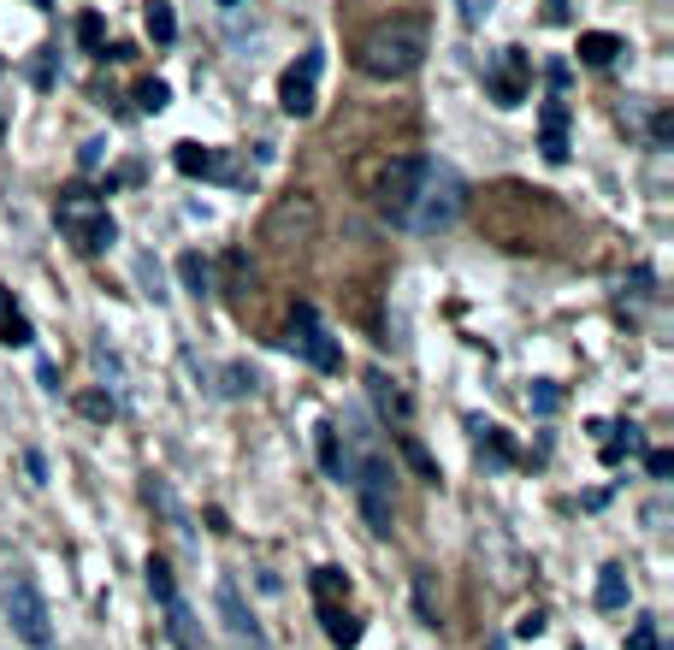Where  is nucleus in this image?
Wrapping results in <instances>:
<instances>
[{
    "mask_svg": "<svg viewBox=\"0 0 674 650\" xmlns=\"http://www.w3.org/2000/svg\"><path fill=\"white\" fill-rule=\"evenodd\" d=\"M426 48H432V24H426L420 12H397V18H379V24L361 36L355 65H361L367 77H379V83H397L408 71H420Z\"/></svg>",
    "mask_w": 674,
    "mask_h": 650,
    "instance_id": "1",
    "label": "nucleus"
},
{
    "mask_svg": "<svg viewBox=\"0 0 674 650\" xmlns=\"http://www.w3.org/2000/svg\"><path fill=\"white\" fill-rule=\"evenodd\" d=\"M349 485H355V497H361L367 532L391 538V526H397V473H391V455L373 450L367 432H361V455L349 461Z\"/></svg>",
    "mask_w": 674,
    "mask_h": 650,
    "instance_id": "2",
    "label": "nucleus"
},
{
    "mask_svg": "<svg viewBox=\"0 0 674 650\" xmlns=\"http://www.w3.org/2000/svg\"><path fill=\"white\" fill-rule=\"evenodd\" d=\"M261 243L278 255H302L320 243V201L308 190H284L272 195V207L261 213Z\"/></svg>",
    "mask_w": 674,
    "mask_h": 650,
    "instance_id": "3",
    "label": "nucleus"
},
{
    "mask_svg": "<svg viewBox=\"0 0 674 650\" xmlns=\"http://www.w3.org/2000/svg\"><path fill=\"white\" fill-rule=\"evenodd\" d=\"M462 207H468V184H462L450 166L426 160V172H420V195H414V213H408V231L438 237V231H450V225L462 219Z\"/></svg>",
    "mask_w": 674,
    "mask_h": 650,
    "instance_id": "4",
    "label": "nucleus"
},
{
    "mask_svg": "<svg viewBox=\"0 0 674 650\" xmlns=\"http://www.w3.org/2000/svg\"><path fill=\"white\" fill-rule=\"evenodd\" d=\"M54 219H60V231H66L83 255H101V249H113V237H119L107 201L95 190H60L54 195Z\"/></svg>",
    "mask_w": 674,
    "mask_h": 650,
    "instance_id": "5",
    "label": "nucleus"
},
{
    "mask_svg": "<svg viewBox=\"0 0 674 650\" xmlns=\"http://www.w3.org/2000/svg\"><path fill=\"white\" fill-rule=\"evenodd\" d=\"M290 349L308 367H320V373H343V349H337V337L326 331V320L314 314V302H296L290 308Z\"/></svg>",
    "mask_w": 674,
    "mask_h": 650,
    "instance_id": "6",
    "label": "nucleus"
},
{
    "mask_svg": "<svg viewBox=\"0 0 674 650\" xmlns=\"http://www.w3.org/2000/svg\"><path fill=\"white\" fill-rule=\"evenodd\" d=\"M6 621L30 650H54V627H48V603L30 580H6Z\"/></svg>",
    "mask_w": 674,
    "mask_h": 650,
    "instance_id": "7",
    "label": "nucleus"
},
{
    "mask_svg": "<svg viewBox=\"0 0 674 650\" xmlns=\"http://www.w3.org/2000/svg\"><path fill=\"white\" fill-rule=\"evenodd\" d=\"M420 172H426V154H403V160L385 166V178H379V213L391 225H408L414 195H420Z\"/></svg>",
    "mask_w": 674,
    "mask_h": 650,
    "instance_id": "8",
    "label": "nucleus"
},
{
    "mask_svg": "<svg viewBox=\"0 0 674 650\" xmlns=\"http://www.w3.org/2000/svg\"><path fill=\"white\" fill-rule=\"evenodd\" d=\"M485 89H491L497 107H521L527 89H533V60H527V48H497L491 65H485Z\"/></svg>",
    "mask_w": 674,
    "mask_h": 650,
    "instance_id": "9",
    "label": "nucleus"
},
{
    "mask_svg": "<svg viewBox=\"0 0 674 650\" xmlns=\"http://www.w3.org/2000/svg\"><path fill=\"white\" fill-rule=\"evenodd\" d=\"M320 65H326V54H320V48H308L302 60L278 77V107H284L290 119H308V113L320 107Z\"/></svg>",
    "mask_w": 674,
    "mask_h": 650,
    "instance_id": "10",
    "label": "nucleus"
},
{
    "mask_svg": "<svg viewBox=\"0 0 674 650\" xmlns=\"http://www.w3.org/2000/svg\"><path fill=\"white\" fill-rule=\"evenodd\" d=\"M219 615H225V633L237 639V645H249V650H272V639L261 633V621L243 609V597H237V585L231 580H219Z\"/></svg>",
    "mask_w": 674,
    "mask_h": 650,
    "instance_id": "11",
    "label": "nucleus"
},
{
    "mask_svg": "<svg viewBox=\"0 0 674 650\" xmlns=\"http://www.w3.org/2000/svg\"><path fill=\"white\" fill-rule=\"evenodd\" d=\"M160 609H166V633H172L178 650H213V639L202 633V621H196V609H190L184 597H166Z\"/></svg>",
    "mask_w": 674,
    "mask_h": 650,
    "instance_id": "12",
    "label": "nucleus"
},
{
    "mask_svg": "<svg viewBox=\"0 0 674 650\" xmlns=\"http://www.w3.org/2000/svg\"><path fill=\"white\" fill-rule=\"evenodd\" d=\"M172 160H178L184 178H237V172L225 166V154H219V148H202V142H178Z\"/></svg>",
    "mask_w": 674,
    "mask_h": 650,
    "instance_id": "13",
    "label": "nucleus"
},
{
    "mask_svg": "<svg viewBox=\"0 0 674 650\" xmlns=\"http://www.w3.org/2000/svg\"><path fill=\"white\" fill-rule=\"evenodd\" d=\"M539 148H544V160L550 166H562L568 160V107L562 101H544V119H539Z\"/></svg>",
    "mask_w": 674,
    "mask_h": 650,
    "instance_id": "14",
    "label": "nucleus"
},
{
    "mask_svg": "<svg viewBox=\"0 0 674 650\" xmlns=\"http://www.w3.org/2000/svg\"><path fill=\"white\" fill-rule=\"evenodd\" d=\"M320 621H326V639H332L337 650H355V645H361V615H349L343 603L320 609Z\"/></svg>",
    "mask_w": 674,
    "mask_h": 650,
    "instance_id": "15",
    "label": "nucleus"
},
{
    "mask_svg": "<svg viewBox=\"0 0 674 650\" xmlns=\"http://www.w3.org/2000/svg\"><path fill=\"white\" fill-rule=\"evenodd\" d=\"M314 444H320V467H326L332 479H349V455H343V444H337L332 420H320V426H314Z\"/></svg>",
    "mask_w": 674,
    "mask_h": 650,
    "instance_id": "16",
    "label": "nucleus"
},
{
    "mask_svg": "<svg viewBox=\"0 0 674 650\" xmlns=\"http://www.w3.org/2000/svg\"><path fill=\"white\" fill-rule=\"evenodd\" d=\"M314 603H320V609L349 603V574H343V568H314Z\"/></svg>",
    "mask_w": 674,
    "mask_h": 650,
    "instance_id": "17",
    "label": "nucleus"
},
{
    "mask_svg": "<svg viewBox=\"0 0 674 650\" xmlns=\"http://www.w3.org/2000/svg\"><path fill=\"white\" fill-rule=\"evenodd\" d=\"M142 24H148V36H154L160 48H166V42H178V12H172V0H148Z\"/></svg>",
    "mask_w": 674,
    "mask_h": 650,
    "instance_id": "18",
    "label": "nucleus"
},
{
    "mask_svg": "<svg viewBox=\"0 0 674 650\" xmlns=\"http://www.w3.org/2000/svg\"><path fill=\"white\" fill-rule=\"evenodd\" d=\"M615 54H627L621 36H609V30H586V36H580V60L586 65H609Z\"/></svg>",
    "mask_w": 674,
    "mask_h": 650,
    "instance_id": "19",
    "label": "nucleus"
},
{
    "mask_svg": "<svg viewBox=\"0 0 674 650\" xmlns=\"http://www.w3.org/2000/svg\"><path fill=\"white\" fill-rule=\"evenodd\" d=\"M367 390H373V402H379L385 414H397V420H408V396H403L397 385H391L385 373H367Z\"/></svg>",
    "mask_w": 674,
    "mask_h": 650,
    "instance_id": "20",
    "label": "nucleus"
},
{
    "mask_svg": "<svg viewBox=\"0 0 674 650\" xmlns=\"http://www.w3.org/2000/svg\"><path fill=\"white\" fill-rule=\"evenodd\" d=\"M598 609H627V574L621 568L598 574Z\"/></svg>",
    "mask_w": 674,
    "mask_h": 650,
    "instance_id": "21",
    "label": "nucleus"
},
{
    "mask_svg": "<svg viewBox=\"0 0 674 650\" xmlns=\"http://www.w3.org/2000/svg\"><path fill=\"white\" fill-rule=\"evenodd\" d=\"M148 591H154V603H166V597H178V580H172V562H160V556H148Z\"/></svg>",
    "mask_w": 674,
    "mask_h": 650,
    "instance_id": "22",
    "label": "nucleus"
},
{
    "mask_svg": "<svg viewBox=\"0 0 674 650\" xmlns=\"http://www.w3.org/2000/svg\"><path fill=\"white\" fill-rule=\"evenodd\" d=\"M77 414H83V420H101V426H107V420H113L119 408H113V396H107V390H83V396H77Z\"/></svg>",
    "mask_w": 674,
    "mask_h": 650,
    "instance_id": "23",
    "label": "nucleus"
},
{
    "mask_svg": "<svg viewBox=\"0 0 674 650\" xmlns=\"http://www.w3.org/2000/svg\"><path fill=\"white\" fill-rule=\"evenodd\" d=\"M403 461L420 473V479H426V485H438V479H444V473H438V461L426 455V444H414V438H403Z\"/></svg>",
    "mask_w": 674,
    "mask_h": 650,
    "instance_id": "24",
    "label": "nucleus"
},
{
    "mask_svg": "<svg viewBox=\"0 0 674 650\" xmlns=\"http://www.w3.org/2000/svg\"><path fill=\"white\" fill-rule=\"evenodd\" d=\"M30 337H36V331H30V320H24L18 308H6V314H0V343H12V349H24Z\"/></svg>",
    "mask_w": 674,
    "mask_h": 650,
    "instance_id": "25",
    "label": "nucleus"
},
{
    "mask_svg": "<svg viewBox=\"0 0 674 650\" xmlns=\"http://www.w3.org/2000/svg\"><path fill=\"white\" fill-rule=\"evenodd\" d=\"M609 432H615V438H604V461H621V455L627 450H639V426H609Z\"/></svg>",
    "mask_w": 674,
    "mask_h": 650,
    "instance_id": "26",
    "label": "nucleus"
},
{
    "mask_svg": "<svg viewBox=\"0 0 674 650\" xmlns=\"http://www.w3.org/2000/svg\"><path fill=\"white\" fill-rule=\"evenodd\" d=\"M178 272H184L190 296H207V284H213V278H207V260L202 255H184V260H178Z\"/></svg>",
    "mask_w": 674,
    "mask_h": 650,
    "instance_id": "27",
    "label": "nucleus"
},
{
    "mask_svg": "<svg viewBox=\"0 0 674 650\" xmlns=\"http://www.w3.org/2000/svg\"><path fill=\"white\" fill-rule=\"evenodd\" d=\"M166 101H172V89H166V83H160V77H148V83H142V89H136V107H142V113H160V107H166Z\"/></svg>",
    "mask_w": 674,
    "mask_h": 650,
    "instance_id": "28",
    "label": "nucleus"
},
{
    "mask_svg": "<svg viewBox=\"0 0 674 650\" xmlns=\"http://www.w3.org/2000/svg\"><path fill=\"white\" fill-rule=\"evenodd\" d=\"M527 402H533V414H556V408H562V390L539 379V385L527 390Z\"/></svg>",
    "mask_w": 674,
    "mask_h": 650,
    "instance_id": "29",
    "label": "nucleus"
},
{
    "mask_svg": "<svg viewBox=\"0 0 674 650\" xmlns=\"http://www.w3.org/2000/svg\"><path fill=\"white\" fill-rule=\"evenodd\" d=\"M225 266H231V284H237V290H249V284H255V266H249V255H243V249H231V255H225Z\"/></svg>",
    "mask_w": 674,
    "mask_h": 650,
    "instance_id": "30",
    "label": "nucleus"
},
{
    "mask_svg": "<svg viewBox=\"0 0 674 650\" xmlns=\"http://www.w3.org/2000/svg\"><path fill=\"white\" fill-rule=\"evenodd\" d=\"M101 36H107V30H101V12H83V18H77V42H83V48H101Z\"/></svg>",
    "mask_w": 674,
    "mask_h": 650,
    "instance_id": "31",
    "label": "nucleus"
},
{
    "mask_svg": "<svg viewBox=\"0 0 674 650\" xmlns=\"http://www.w3.org/2000/svg\"><path fill=\"white\" fill-rule=\"evenodd\" d=\"M255 390V373L249 367H225V396H249Z\"/></svg>",
    "mask_w": 674,
    "mask_h": 650,
    "instance_id": "32",
    "label": "nucleus"
},
{
    "mask_svg": "<svg viewBox=\"0 0 674 650\" xmlns=\"http://www.w3.org/2000/svg\"><path fill=\"white\" fill-rule=\"evenodd\" d=\"M456 6H462V24H485L497 0H456Z\"/></svg>",
    "mask_w": 674,
    "mask_h": 650,
    "instance_id": "33",
    "label": "nucleus"
},
{
    "mask_svg": "<svg viewBox=\"0 0 674 650\" xmlns=\"http://www.w3.org/2000/svg\"><path fill=\"white\" fill-rule=\"evenodd\" d=\"M645 467H651V479H669V473H674V455L669 450H651V455H645Z\"/></svg>",
    "mask_w": 674,
    "mask_h": 650,
    "instance_id": "34",
    "label": "nucleus"
},
{
    "mask_svg": "<svg viewBox=\"0 0 674 650\" xmlns=\"http://www.w3.org/2000/svg\"><path fill=\"white\" fill-rule=\"evenodd\" d=\"M515 633H521V639H539V633H544V615H539V609H533V615H521V627H515Z\"/></svg>",
    "mask_w": 674,
    "mask_h": 650,
    "instance_id": "35",
    "label": "nucleus"
},
{
    "mask_svg": "<svg viewBox=\"0 0 674 650\" xmlns=\"http://www.w3.org/2000/svg\"><path fill=\"white\" fill-rule=\"evenodd\" d=\"M633 650H657V627H633V639H627Z\"/></svg>",
    "mask_w": 674,
    "mask_h": 650,
    "instance_id": "36",
    "label": "nucleus"
},
{
    "mask_svg": "<svg viewBox=\"0 0 674 650\" xmlns=\"http://www.w3.org/2000/svg\"><path fill=\"white\" fill-rule=\"evenodd\" d=\"M544 24H568V0H544Z\"/></svg>",
    "mask_w": 674,
    "mask_h": 650,
    "instance_id": "37",
    "label": "nucleus"
},
{
    "mask_svg": "<svg viewBox=\"0 0 674 650\" xmlns=\"http://www.w3.org/2000/svg\"><path fill=\"white\" fill-rule=\"evenodd\" d=\"M101 154H107V142L95 136V142H83V166H101Z\"/></svg>",
    "mask_w": 674,
    "mask_h": 650,
    "instance_id": "38",
    "label": "nucleus"
},
{
    "mask_svg": "<svg viewBox=\"0 0 674 650\" xmlns=\"http://www.w3.org/2000/svg\"><path fill=\"white\" fill-rule=\"evenodd\" d=\"M651 136H657V142H669V136H674V119H669V113H657V119H651Z\"/></svg>",
    "mask_w": 674,
    "mask_h": 650,
    "instance_id": "39",
    "label": "nucleus"
},
{
    "mask_svg": "<svg viewBox=\"0 0 674 650\" xmlns=\"http://www.w3.org/2000/svg\"><path fill=\"white\" fill-rule=\"evenodd\" d=\"M0 136H6V95H0Z\"/></svg>",
    "mask_w": 674,
    "mask_h": 650,
    "instance_id": "40",
    "label": "nucleus"
},
{
    "mask_svg": "<svg viewBox=\"0 0 674 650\" xmlns=\"http://www.w3.org/2000/svg\"><path fill=\"white\" fill-rule=\"evenodd\" d=\"M6 308H12V302H6V290H0V314H6Z\"/></svg>",
    "mask_w": 674,
    "mask_h": 650,
    "instance_id": "41",
    "label": "nucleus"
},
{
    "mask_svg": "<svg viewBox=\"0 0 674 650\" xmlns=\"http://www.w3.org/2000/svg\"><path fill=\"white\" fill-rule=\"evenodd\" d=\"M225 6H237V0H225Z\"/></svg>",
    "mask_w": 674,
    "mask_h": 650,
    "instance_id": "42",
    "label": "nucleus"
}]
</instances>
